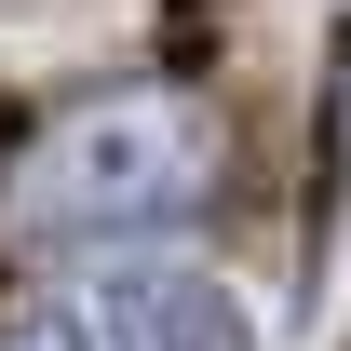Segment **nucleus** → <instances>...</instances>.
Wrapping results in <instances>:
<instances>
[{
  "instance_id": "nucleus-1",
  "label": "nucleus",
  "mask_w": 351,
  "mask_h": 351,
  "mask_svg": "<svg viewBox=\"0 0 351 351\" xmlns=\"http://www.w3.org/2000/svg\"><path fill=\"white\" fill-rule=\"evenodd\" d=\"M203 189H217V122L189 108V95H82V108H54L14 162H0V230L14 243H149V230L203 217Z\"/></svg>"
},
{
  "instance_id": "nucleus-2",
  "label": "nucleus",
  "mask_w": 351,
  "mask_h": 351,
  "mask_svg": "<svg viewBox=\"0 0 351 351\" xmlns=\"http://www.w3.org/2000/svg\"><path fill=\"white\" fill-rule=\"evenodd\" d=\"M68 311L95 351H243V311L203 270H122V284H82Z\"/></svg>"
},
{
  "instance_id": "nucleus-3",
  "label": "nucleus",
  "mask_w": 351,
  "mask_h": 351,
  "mask_svg": "<svg viewBox=\"0 0 351 351\" xmlns=\"http://www.w3.org/2000/svg\"><path fill=\"white\" fill-rule=\"evenodd\" d=\"M0 351H95V338H82V311L54 298V311H27V324H14V338H0Z\"/></svg>"
}]
</instances>
